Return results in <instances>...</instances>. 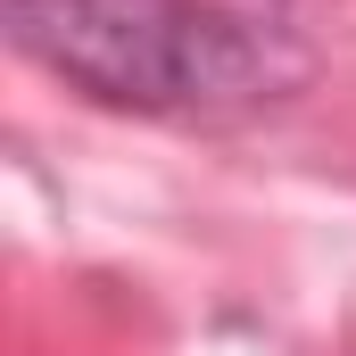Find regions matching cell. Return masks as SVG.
<instances>
[{"mask_svg":"<svg viewBox=\"0 0 356 356\" xmlns=\"http://www.w3.org/2000/svg\"><path fill=\"white\" fill-rule=\"evenodd\" d=\"M8 42L99 108L224 124L315 75L307 42L224 0H8Z\"/></svg>","mask_w":356,"mask_h":356,"instance_id":"obj_1","label":"cell"}]
</instances>
